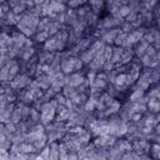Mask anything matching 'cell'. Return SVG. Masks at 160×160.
Wrapping results in <instances>:
<instances>
[{"label":"cell","instance_id":"1","mask_svg":"<svg viewBox=\"0 0 160 160\" xmlns=\"http://www.w3.org/2000/svg\"><path fill=\"white\" fill-rule=\"evenodd\" d=\"M76 58L78 56H70L69 59H65V60H61V71L64 74H71L75 71V61H76Z\"/></svg>","mask_w":160,"mask_h":160},{"label":"cell","instance_id":"2","mask_svg":"<svg viewBox=\"0 0 160 160\" xmlns=\"http://www.w3.org/2000/svg\"><path fill=\"white\" fill-rule=\"evenodd\" d=\"M35 79L38 80V82H39V85H40V88L42 90H46V89H49L51 86V82L52 81H51V76L50 75L42 74V75H40V76H38Z\"/></svg>","mask_w":160,"mask_h":160},{"label":"cell","instance_id":"3","mask_svg":"<svg viewBox=\"0 0 160 160\" xmlns=\"http://www.w3.org/2000/svg\"><path fill=\"white\" fill-rule=\"evenodd\" d=\"M49 36L50 35H49L48 31H36V34L32 36V39H34L35 44H44L48 40Z\"/></svg>","mask_w":160,"mask_h":160},{"label":"cell","instance_id":"4","mask_svg":"<svg viewBox=\"0 0 160 160\" xmlns=\"http://www.w3.org/2000/svg\"><path fill=\"white\" fill-rule=\"evenodd\" d=\"M62 94L68 98V99H71V98H74L76 94H79L78 92V90H76V86H71V85H65L64 88H62Z\"/></svg>","mask_w":160,"mask_h":160},{"label":"cell","instance_id":"5","mask_svg":"<svg viewBox=\"0 0 160 160\" xmlns=\"http://www.w3.org/2000/svg\"><path fill=\"white\" fill-rule=\"evenodd\" d=\"M144 95H145V91H144V90H140V89H135V90H131V94L129 95L128 100H130V101L135 102V101H138L139 99H141Z\"/></svg>","mask_w":160,"mask_h":160},{"label":"cell","instance_id":"6","mask_svg":"<svg viewBox=\"0 0 160 160\" xmlns=\"http://www.w3.org/2000/svg\"><path fill=\"white\" fill-rule=\"evenodd\" d=\"M120 29H121V31L122 32H126V34H130L132 30H135L134 29V26H132V24L131 22H129V21H126L125 19H124V21L120 24V26H119Z\"/></svg>","mask_w":160,"mask_h":160},{"label":"cell","instance_id":"7","mask_svg":"<svg viewBox=\"0 0 160 160\" xmlns=\"http://www.w3.org/2000/svg\"><path fill=\"white\" fill-rule=\"evenodd\" d=\"M38 159H50V145H46L44 149H41Z\"/></svg>","mask_w":160,"mask_h":160},{"label":"cell","instance_id":"8","mask_svg":"<svg viewBox=\"0 0 160 160\" xmlns=\"http://www.w3.org/2000/svg\"><path fill=\"white\" fill-rule=\"evenodd\" d=\"M115 69V62L110 59V60H106L105 61V64H104V66H102V71H105V72H109V71H111V70H114Z\"/></svg>","mask_w":160,"mask_h":160},{"label":"cell","instance_id":"9","mask_svg":"<svg viewBox=\"0 0 160 160\" xmlns=\"http://www.w3.org/2000/svg\"><path fill=\"white\" fill-rule=\"evenodd\" d=\"M130 11H131V10H130V8H129L128 4H126V5H121L120 9H119V14H120V16L124 18V19L130 14Z\"/></svg>","mask_w":160,"mask_h":160},{"label":"cell","instance_id":"10","mask_svg":"<svg viewBox=\"0 0 160 160\" xmlns=\"http://www.w3.org/2000/svg\"><path fill=\"white\" fill-rule=\"evenodd\" d=\"M56 101H58V104H61V105H65V101H66V96L62 94V91H60V92H58L56 95H55V98H54Z\"/></svg>","mask_w":160,"mask_h":160},{"label":"cell","instance_id":"11","mask_svg":"<svg viewBox=\"0 0 160 160\" xmlns=\"http://www.w3.org/2000/svg\"><path fill=\"white\" fill-rule=\"evenodd\" d=\"M156 52H158V50L154 48V45H152V44H150V45L146 48V50H145V54H146V55H149V56H151V58H152V56H155V55H156Z\"/></svg>","mask_w":160,"mask_h":160},{"label":"cell","instance_id":"12","mask_svg":"<svg viewBox=\"0 0 160 160\" xmlns=\"http://www.w3.org/2000/svg\"><path fill=\"white\" fill-rule=\"evenodd\" d=\"M68 6L71 9H76L79 6H81V1L80 0H69L68 1Z\"/></svg>","mask_w":160,"mask_h":160},{"label":"cell","instance_id":"13","mask_svg":"<svg viewBox=\"0 0 160 160\" xmlns=\"http://www.w3.org/2000/svg\"><path fill=\"white\" fill-rule=\"evenodd\" d=\"M138 15H139V12H135V11H130V14H129V15L125 18V20H126V21H129V22H132L134 20H136Z\"/></svg>","mask_w":160,"mask_h":160},{"label":"cell","instance_id":"14","mask_svg":"<svg viewBox=\"0 0 160 160\" xmlns=\"http://www.w3.org/2000/svg\"><path fill=\"white\" fill-rule=\"evenodd\" d=\"M152 14H154V18H155V19L160 18V1L152 8Z\"/></svg>","mask_w":160,"mask_h":160},{"label":"cell","instance_id":"15","mask_svg":"<svg viewBox=\"0 0 160 160\" xmlns=\"http://www.w3.org/2000/svg\"><path fill=\"white\" fill-rule=\"evenodd\" d=\"M34 1H35V5H42V2L45 0H34Z\"/></svg>","mask_w":160,"mask_h":160},{"label":"cell","instance_id":"16","mask_svg":"<svg viewBox=\"0 0 160 160\" xmlns=\"http://www.w3.org/2000/svg\"><path fill=\"white\" fill-rule=\"evenodd\" d=\"M102 1H106V0H102Z\"/></svg>","mask_w":160,"mask_h":160}]
</instances>
